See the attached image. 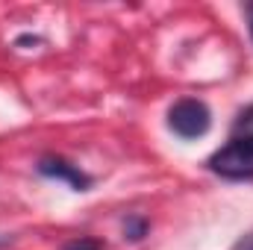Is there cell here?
<instances>
[{"label": "cell", "instance_id": "cell-9", "mask_svg": "<svg viewBox=\"0 0 253 250\" xmlns=\"http://www.w3.org/2000/svg\"><path fill=\"white\" fill-rule=\"evenodd\" d=\"M24 44H42V39L39 36H18L15 39V47H24Z\"/></svg>", "mask_w": 253, "mask_h": 250}, {"label": "cell", "instance_id": "cell-3", "mask_svg": "<svg viewBox=\"0 0 253 250\" xmlns=\"http://www.w3.org/2000/svg\"><path fill=\"white\" fill-rule=\"evenodd\" d=\"M36 174L44 177V180L65 183L71 191H80V194H83V191H91V186H94V177H91L88 171H83L77 162L65 159V156H59V153H44V156H39Z\"/></svg>", "mask_w": 253, "mask_h": 250}, {"label": "cell", "instance_id": "cell-8", "mask_svg": "<svg viewBox=\"0 0 253 250\" xmlns=\"http://www.w3.org/2000/svg\"><path fill=\"white\" fill-rule=\"evenodd\" d=\"M233 250H253V233H245V236L233 245Z\"/></svg>", "mask_w": 253, "mask_h": 250}, {"label": "cell", "instance_id": "cell-1", "mask_svg": "<svg viewBox=\"0 0 253 250\" xmlns=\"http://www.w3.org/2000/svg\"><path fill=\"white\" fill-rule=\"evenodd\" d=\"M168 129L180 141H197L212 129V109L200 97H180L168 109Z\"/></svg>", "mask_w": 253, "mask_h": 250}, {"label": "cell", "instance_id": "cell-4", "mask_svg": "<svg viewBox=\"0 0 253 250\" xmlns=\"http://www.w3.org/2000/svg\"><path fill=\"white\" fill-rule=\"evenodd\" d=\"M121 236H124L126 245H138L150 236V218L141 215V212H132L121 221Z\"/></svg>", "mask_w": 253, "mask_h": 250}, {"label": "cell", "instance_id": "cell-2", "mask_svg": "<svg viewBox=\"0 0 253 250\" xmlns=\"http://www.w3.org/2000/svg\"><path fill=\"white\" fill-rule=\"evenodd\" d=\"M206 168L215 177H221V180H233V183L253 180V144L251 141L230 138L227 144H221L206 159Z\"/></svg>", "mask_w": 253, "mask_h": 250}, {"label": "cell", "instance_id": "cell-5", "mask_svg": "<svg viewBox=\"0 0 253 250\" xmlns=\"http://www.w3.org/2000/svg\"><path fill=\"white\" fill-rule=\"evenodd\" d=\"M230 138L251 141L253 144V103H248V106L236 115V121H233V126H230Z\"/></svg>", "mask_w": 253, "mask_h": 250}, {"label": "cell", "instance_id": "cell-10", "mask_svg": "<svg viewBox=\"0 0 253 250\" xmlns=\"http://www.w3.org/2000/svg\"><path fill=\"white\" fill-rule=\"evenodd\" d=\"M12 242H15L12 236H0V250H6V248H9V245H12Z\"/></svg>", "mask_w": 253, "mask_h": 250}, {"label": "cell", "instance_id": "cell-7", "mask_svg": "<svg viewBox=\"0 0 253 250\" xmlns=\"http://www.w3.org/2000/svg\"><path fill=\"white\" fill-rule=\"evenodd\" d=\"M242 12H245V21H248V33H251V42H253V0H248V3L242 6Z\"/></svg>", "mask_w": 253, "mask_h": 250}, {"label": "cell", "instance_id": "cell-6", "mask_svg": "<svg viewBox=\"0 0 253 250\" xmlns=\"http://www.w3.org/2000/svg\"><path fill=\"white\" fill-rule=\"evenodd\" d=\"M62 250H106V242L94 236H77V239H68Z\"/></svg>", "mask_w": 253, "mask_h": 250}]
</instances>
